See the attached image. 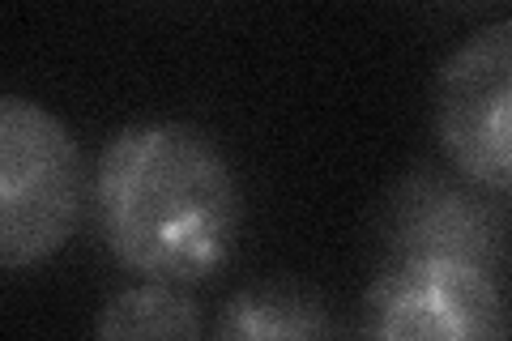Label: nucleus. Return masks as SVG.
I'll list each match as a JSON object with an SVG mask.
<instances>
[{"mask_svg": "<svg viewBox=\"0 0 512 341\" xmlns=\"http://www.w3.org/2000/svg\"><path fill=\"white\" fill-rule=\"evenodd\" d=\"M431 124L461 175L512 192V18L483 26L444 60Z\"/></svg>", "mask_w": 512, "mask_h": 341, "instance_id": "nucleus-4", "label": "nucleus"}, {"mask_svg": "<svg viewBox=\"0 0 512 341\" xmlns=\"http://www.w3.org/2000/svg\"><path fill=\"white\" fill-rule=\"evenodd\" d=\"M359 329L380 341H483L508 337L512 316L487 265L427 248L397 256L376 273L363 295Z\"/></svg>", "mask_w": 512, "mask_h": 341, "instance_id": "nucleus-3", "label": "nucleus"}, {"mask_svg": "<svg viewBox=\"0 0 512 341\" xmlns=\"http://www.w3.org/2000/svg\"><path fill=\"white\" fill-rule=\"evenodd\" d=\"M218 337L227 341H248V337H333L338 324L320 307L316 295L299 286H248L227 299L218 316Z\"/></svg>", "mask_w": 512, "mask_h": 341, "instance_id": "nucleus-5", "label": "nucleus"}, {"mask_svg": "<svg viewBox=\"0 0 512 341\" xmlns=\"http://www.w3.org/2000/svg\"><path fill=\"white\" fill-rule=\"evenodd\" d=\"M94 214L111 261L141 282L201 286L231 261L244 197L222 150L192 124H128L94 167Z\"/></svg>", "mask_w": 512, "mask_h": 341, "instance_id": "nucleus-1", "label": "nucleus"}, {"mask_svg": "<svg viewBox=\"0 0 512 341\" xmlns=\"http://www.w3.org/2000/svg\"><path fill=\"white\" fill-rule=\"evenodd\" d=\"M82 150L52 111L0 99V265L9 273L43 265L69 243L82 218Z\"/></svg>", "mask_w": 512, "mask_h": 341, "instance_id": "nucleus-2", "label": "nucleus"}, {"mask_svg": "<svg viewBox=\"0 0 512 341\" xmlns=\"http://www.w3.org/2000/svg\"><path fill=\"white\" fill-rule=\"evenodd\" d=\"M94 333L107 341L120 337H201L205 320L201 307L184 295V286L171 282H141L128 286L111 299L99 320H94Z\"/></svg>", "mask_w": 512, "mask_h": 341, "instance_id": "nucleus-6", "label": "nucleus"}]
</instances>
